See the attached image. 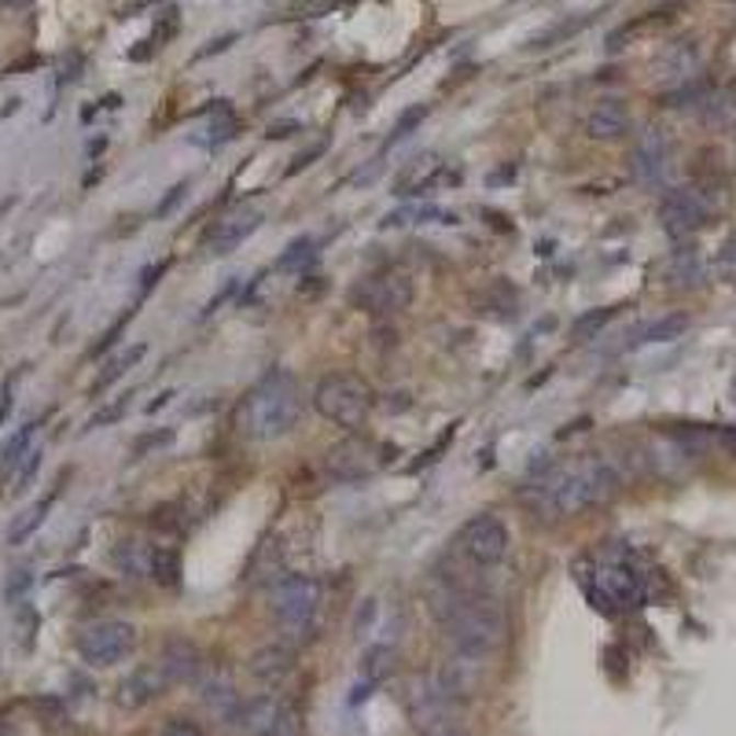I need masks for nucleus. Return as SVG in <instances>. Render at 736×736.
Returning a JSON list of instances; mask_svg holds the SVG:
<instances>
[{"label": "nucleus", "instance_id": "obj_28", "mask_svg": "<svg viewBox=\"0 0 736 736\" xmlns=\"http://www.w3.org/2000/svg\"><path fill=\"white\" fill-rule=\"evenodd\" d=\"M314 258H317V244H314V236H298V240L287 247L284 254H280V273H303V269H309L314 265Z\"/></svg>", "mask_w": 736, "mask_h": 736}, {"label": "nucleus", "instance_id": "obj_41", "mask_svg": "<svg viewBox=\"0 0 736 736\" xmlns=\"http://www.w3.org/2000/svg\"><path fill=\"white\" fill-rule=\"evenodd\" d=\"M162 736H203V729L189 718H173V722H166Z\"/></svg>", "mask_w": 736, "mask_h": 736}, {"label": "nucleus", "instance_id": "obj_4", "mask_svg": "<svg viewBox=\"0 0 736 736\" xmlns=\"http://www.w3.org/2000/svg\"><path fill=\"white\" fill-rule=\"evenodd\" d=\"M575 575L582 578L589 600L600 611H634L645 600V582H641L637 567L622 556L582 559V564H575Z\"/></svg>", "mask_w": 736, "mask_h": 736}, {"label": "nucleus", "instance_id": "obj_11", "mask_svg": "<svg viewBox=\"0 0 736 736\" xmlns=\"http://www.w3.org/2000/svg\"><path fill=\"white\" fill-rule=\"evenodd\" d=\"M372 468H376V461H372V445L365 439H354V434L343 439V442H336L325 453V472L336 483H361V479H369Z\"/></svg>", "mask_w": 736, "mask_h": 736}, {"label": "nucleus", "instance_id": "obj_43", "mask_svg": "<svg viewBox=\"0 0 736 736\" xmlns=\"http://www.w3.org/2000/svg\"><path fill=\"white\" fill-rule=\"evenodd\" d=\"M236 41V34H225V37H217V41H211L203 52H195V59H206V56H214V52H222V48H229Z\"/></svg>", "mask_w": 736, "mask_h": 736}, {"label": "nucleus", "instance_id": "obj_42", "mask_svg": "<svg viewBox=\"0 0 736 736\" xmlns=\"http://www.w3.org/2000/svg\"><path fill=\"white\" fill-rule=\"evenodd\" d=\"M184 189H189V184H184V181L178 184V189H170V195H166V200L159 203V211H155V214H159V217H162V214H170L173 206H178V203L184 200Z\"/></svg>", "mask_w": 736, "mask_h": 736}, {"label": "nucleus", "instance_id": "obj_45", "mask_svg": "<svg viewBox=\"0 0 736 736\" xmlns=\"http://www.w3.org/2000/svg\"><path fill=\"white\" fill-rule=\"evenodd\" d=\"M718 442H722L729 453H736V428H722V431H718Z\"/></svg>", "mask_w": 736, "mask_h": 736}, {"label": "nucleus", "instance_id": "obj_10", "mask_svg": "<svg viewBox=\"0 0 736 736\" xmlns=\"http://www.w3.org/2000/svg\"><path fill=\"white\" fill-rule=\"evenodd\" d=\"M711 214H714V203L707 200V192L703 189H678L659 203L663 229H667L670 236H678V240L681 236H692L697 229H703V225L711 222Z\"/></svg>", "mask_w": 736, "mask_h": 736}, {"label": "nucleus", "instance_id": "obj_34", "mask_svg": "<svg viewBox=\"0 0 736 736\" xmlns=\"http://www.w3.org/2000/svg\"><path fill=\"white\" fill-rule=\"evenodd\" d=\"M586 23H589V15H586V19H567V23H559L556 30H545L542 37H534V41H531V45H526V48H531V52H537V48H548V45H556V41L571 37L575 30H582Z\"/></svg>", "mask_w": 736, "mask_h": 736}, {"label": "nucleus", "instance_id": "obj_22", "mask_svg": "<svg viewBox=\"0 0 736 736\" xmlns=\"http://www.w3.org/2000/svg\"><path fill=\"white\" fill-rule=\"evenodd\" d=\"M151 578L166 589L181 586V553L173 545H159L151 553Z\"/></svg>", "mask_w": 736, "mask_h": 736}, {"label": "nucleus", "instance_id": "obj_35", "mask_svg": "<svg viewBox=\"0 0 736 736\" xmlns=\"http://www.w3.org/2000/svg\"><path fill=\"white\" fill-rule=\"evenodd\" d=\"M30 586H34V575H30L26 567H15V571L8 575V582H4V600H8V604H19V600L30 593Z\"/></svg>", "mask_w": 736, "mask_h": 736}, {"label": "nucleus", "instance_id": "obj_16", "mask_svg": "<svg viewBox=\"0 0 736 736\" xmlns=\"http://www.w3.org/2000/svg\"><path fill=\"white\" fill-rule=\"evenodd\" d=\"M155 667H159V673L166 678V686H170V689L184 686V681L195 678V670H200V648H195L189 637H170L159 648Z\"/></svg>", "mask_w": 736, "mask_h": 736}, {"label": "nucleus", "instance_id": "obj_46", "mask_svg": "<svg viewBox=\"0 0 736 736\" xmlns=\"http://www.w3.org/2000/svg\"><path fill=\"white\" fill-rule=\"evenodd\" d=\"M34 0H4V8H30Z\"/></svg>", "mask_w": 736, "mask_h": 736}, {"label": "nucleus", "instance_id": "obj_2", "mask_svg": "<svg viewBox=\"0 0 736 736\" xmlns=\"http://www.w3.org/2000/svg\"><path fill=\"white\" fill-rule=\"evenodd\" d=\"M619 486L615 468L597 457V453H582L575 461L553 464L542 479L531 486V501L548 520H571V516L589 512L593 505H604Z\"/></svg>", "mask_w": 736, "mask_h": 736}, {"label": "nucleus", "instance_id": "obj_36", "mask_svg": "<svg viewBox=\"0 0 736 736\" xmlns=\"http://www.w3.org/2000/svg\"><path fill=\"white\" fill-rule=\"evenodd\" d=\"M714 273L722 280H736V233L722 244L718 258H714Z\"/></svg>", "mask_w": 736, "mask_h": 736}, {"label": "nucleus", "instance_id": "obj_30", "mask_svg": "<svg viewBox=\"0 0 736 736\" xmlns=\"http://www.w3.org/2000/svg\"><path fill=\"white\" fill-rule=\"evenodd\" d=\"M611 317H615V309H611V306L586 309V314L571 325V336L578 339V343H589V339H597V336H600V328H604Z\"/></svg>", "mask_w": 736, "mask_h": 736}, {"label": "nucleus", "instance_id": "obj_14", "mask_svg": "<svg viewBox=\"0 0 736 736\" xmlns=\"http://www.w3.org/2000/svg\"><path fill=\"white\" fill-rule=\"evenodd\" d=\"M200 700H203V707L211 711L217 722L236 725V718H240L244 700H240V692H236L233 678L225 670L206 673V678L200 681Z\"/></svg>", "mask_w": 736, "mask_h": 736}, {"label": "nucleus", "instance_id": "obj_3", "mask_svg": "<svg viewBox=\"0 0 736 736\" xmlns=\"http://www.w3.org/2000/svg\"><path fill=\"white\" fill-rule=\"evenodd\" d=\"M240 431L254 442H276L292 434L303 420V387L292 372L273 369L244 394L240 401Z\"/></svg>", "mask_w": 736, "mask_h": 736}, {"label": "nucleus", "instance_id": "obj_24", "mask_svg": "<svg viewBox=\"0 0 736 736\" xmlns=\"http://www.w3.org/2000/svg\"><path fill=\"white\" fill-rule=\"evenodd\" d=\"M34 434H37V420H30V423H23L12 439L4 442V450H0V472H15L19 464H23V457L30 453V442H34Z\"/></svg>", "mask_w": 736, "mask_h": 736}, {"label": "nucleus", "instance_id": "obj_20", "mask_svg": "<svg viewBox=\"0 0 736 736\" xmlns=\"http://www.w3.org/2000/svg\"><path fill=\"white\" fill-rule=\"evenodd\" d=\"M697 70H700V48L692 41H681V45H673L659 59V78H667L670 86H689Z\"/></svg>", "mask_w": 736, "mask_h": 736}, {"label": "nucleus", "instance_id": "obj_38", "mask_svg": "<svg viewBox=\"0 0 736 736\" xmlns=\"http://www.w3.org/2000/svg\"><path fill=\"white\" fill-rule=\"evenodd\" d=\"M376 615H380L376 600H361V608H358V615H354V637H365L369 626L376 622Z\"/></svg>", "mask_w": 736, "mask_h": 736}, {"label": "nucleus", "instance_id": "obj_5", "mask_svg": "<svg viewBox=\"0 0 736 736\" xmlns=\"http://www.w3.org/2000/svg\"><path fill=\"white\" fill-rule=\"evenodd\" d=\"M320 608V582L309 575H280L273 589H269V611L280 634L292 637V648L298 641H309Z\"/></svg>", "mask_w": 736, "mask_h": 736}, {"label": "nucleus", "instance_id": "obj_37", "mask_svg": "<svg viewBox=\"0 0 736 736\" xmlns=\"http://www.w3.org/2000/svg\"><path fill=\"white\" fill-rule=\"evenodd\" d=\"M325 151H328V140H317L314 148H306L303 155H295V162H292V166H287V170H284V178H295V173H303L306 166H314V162H317V159H320V155H325Z\"/></svg>", "mask_w": 736, "mask_h": 736}, {"label": "nucleus", "instance_id": "obj_8", "mask_svg": "<svg viewBox=\"0 0 736 736\" xmlns=\"http://www.w3.org/2000/svg\"><path fill=\"white\" fill-rule=\"evenodd\" d=\"M412 298H417V284H412L406 269H383V273L361 280L354 287V303L380 317L401 314V309L412 306Z\"/></svg>", "mask_w": 736, "mask_h": 736}, {"label": "nucleus", "instance_id": "obj_6", "mask_svg": "<svg viewBox=\"0 0 736 736\" xmlns=\"http://www.w3.org/2000/svg\"><path fill=\"white\" fill-rule=\"evenodd\" d=\"M314 406L336 428L358 431L372 412V387L361 376H354V372H331V376L317 383Z\"/></svg>", "mask_w": 736, "mask_h": 736}, {"label": "nucleus", "instance_id": "obj_12", "mask_svg": "<svg viewBox=\"0 0 736 736\" xmlns=\"http://www.w3.org/2000/svg\"><path fill=\"white\" fill-rule=\"evenodd\" d=\"M258 225H262V211H254V206H240V211H229L225 217H217L211 229L203 233V251L229 254L233 247H240L247 236L258 233Z\"/></svg>", "mask_w": 736, "mask_h": 736}, {"label": "nucleus", "instance_id": "obj_1", "mask_svg": "<svg viewBox=\"0 0 736 736\" xmlns=\"http://www.w3.org/2000/svg\"><path fill=\"white\" fill-rule=\"evenodd\" d=\"M434 619L442 622L445 637L457 656L468 659H490L501 652L508 641V615L490 593L479 586H468L453 575H434L428 589Z\"/></svg>", "mask_w": 736, "mask_h": 736}, {"label": "nucleus", "instance_id": "obj_31", "mask_svg": "<svg viewBox=\"0 0 736 736\" xmlns=\"http://www.w3.org/2000/svg\"><path fill=\"white\" fill-rule=\"evenodd\" d=\"M670 276L678 280L681 287H692L700 280V254L689 251V247L673 251V258H670Z\"/></svg>", "mask_w": 736, "mask_h": 736}, {"label": "nucleus", "instance_id": "obj_40", "mask_svg": "<svg viewBox=\"0 0 736 736\" xmlns=\"http://www.w3.org/2000/svg\"><path fill=\"white\" fill-rule=\"evenodd\" d=\"M269 736H303V729H298V718H295L292 707L280 711V718H276L273 733H269Z\"/></svg>", "mask_w": 736, "mask_h": 736}, {"label": "nucleus", "instance_id": "obj_29", "mask_svg": "<svg viewBox=\"0 0 736 736\" xmlns=\"http://www.w3.org/2000/svg\"><path fill=\"white\" fill-rule=\"evenodd\" d=\"M144 354H148V347H144V343H137V347H126V350H122V354H118L115 361H111L107 369L100 372V380H97V390L111 387V383H115V380H122V376H126V372H129L133 365H137V361H140Z\"/></svg>", "mask_w": 736, "mask_h": 736}, {"label": "nucleus", "instance_id": "obj_33", "mask_svg": "<svg viewBox=\"0 0 736 736\" xmlns=\"http://www.w3.org/2000/svg\"><path fill=\"white\" fill-rule=\"evenodd\" d=\"M431 115V107L428 103H417V107H409L406 115H401L398 122H394V133H390V144H398V140H406V137H412V129L420 126L423 118Z\"/></svg>", "mask_w": 736, "mask_h": 736}, {"label": "nucleus", "instance_id": "obj_17", "mask_svg": "<svg viewBox=\"0 0 736 736\" xmlns=\"http://www.w3.org/2000/svg\"><path fill=\"white\" fill-rule=\"evenodd\" d=\"M586 133L593 140H622L630 133V111L622 100H600L586 115Z\"/></svg>", "mask_w": 736, "mask_h": 736}, {"label": "nucleus", "instance_id": "obj_9", "mask_svg": "<svg viewBox=\"0 0 736 736\" xmlns=\"http://www.w3.org/2000/svg\"><path fill=\"white\" fill-rule=\"evenodd\" d=\"M457 553L475 567H494L501 564L508 553V526L501 516H472L457 534Z\"/></svg>", "mask_w": 736, "mask_h": 736}, {"label": "nucleus", "instance_id": "obj_39", "mask_svg": "<svg viewBox=\"0 0 736 736\" xmlns=\"http://www.w3.org/2000/svg\"><path fill=\"white\" fill-rule=\"evenodd\" d=\"M37 468H41V450H30L26 457H23V464H19V468H15V472H19V475H15V483H19L15 490H26L30 479H34V475H37Z\"/></svg>", "mask_w": 736, "mask_h": 736}, {"label": "nucleus", "instance_id": "obj_32", "mask_svg": "<svg viewBox=\"0 0 736 736\" xmlns=\"http://www.w3.org/2000/svg\"><path fill=\"white\" fill-rule=\"evenodd\" d=\"M394 670V648H387V645H376L365 656V678L376 686L380 678H387V673Z\"/></svg>", "mask_w": 736, "mask_h": 736}, {"label": "nucleus", "instance_id": "obj_23", "mask_svg": "<svg viewBox=\"0 0 736 736\" xmlns=\"http://www.w3.org/2000/svg\"><path fill=\"white\" fill-rule=\"evenodd\" d=\"M214 122H211V137H206V148H222V144H229L240 137V118H236V111L229 107L225 100H214Z\"/></svg>", "mask_w": 736, "mask_h": 736}, {"label": "nucleus", "instance_id": "obj_15", "mask_svg": "<svg viewBox=\"0 0 736 736\" xmlns=\"http://www.w3.org/2000/svg\"><path fill=\"white\" fill-rule=\"evenodd\" d=\"M166 689H170V686H166V678L159 673V667L148 663V667H137V670L126 673V678L118 681L115 700H118V707L137 711V707H148V703L155 697H162Z\"/></svg>", "mask_w": 736, "mask_h": 736}, {"label": "nucleus", "instance_id": "obj_25", "mask_svg": "<svg viewBox=\"0 0 736 736\" xmlns=\"http://www.w3.org/2000/svg\"><path fill=\"white\" fill-rule=\"evenodd\" d=\"M151 553L144 542H122L115 553V564L122 567V575H151Z\"/></svg>", "mask_w": 736, "mask_h": 736}, {"label": "nucleus", "instance_id": "obj_18", "mask_svg": "<svg viewBox=\"0 0 736 736\" xmlns=\"http://www.w3.org/2000/svg\"><path fill=\"white\" fill-rule=\"evenodd\" d=\"M280 711H284V703L273 700V697L244 700L240 718H236V729H240L244 736H269L273 733L276 718H280Z\"/></svg>", "mask_w": 736, "mask_h": 736}, {"label": "nucleus", "instance_id": "obj_7", "mask_svg": "<svg viewBox=\"0 0 736 736\" xmlns=\"http://www.w3.org/2000/svg\"><path fill=\"white\" fill-rule=\"evenodd\" d=\"M137 652V626L122 619L92 622L78 634V656L89 667H115V663L129 659Z\"/></svg>", "mask_w": 736, "mask_h": 736}, {"label": "nucleus", "instance_id": "obj_13", "mask_svg": "<svg viewBox=\"0 0 736 736\" xmlns=\"http://www.w3.org/2000/svg\"><path fill=\"white\" fill-rule=\"evenodd\" d=\"M630 166H634V178L641 184H659L670 170V140L659 126H648L634 144V155H630Z\"/></svg>", "mask_w": 736, "mask_h": 736}, {"label": "nucleus", "instance_id": "obj_21", "mask_svg": "<svg viewBox=\"0 0 736 736\" xmlns=\"http://www.w3.org/2000/svg\"><path fill=\"white\" fill-rule=\"evenodd\" d=\"M703 111V122H707L711 129H729L736 126V89H707V97L700 103Z\"/></svg>", "mask_w": 736, "mask_h": 736}, {"label": "nucleus", "instance_id": "obj_26", "mask_svg": "<svg viewBox=\"0 0 736 736\" xmlns=\"http://www.w3.org/2000/svg\"><path fill=\"white\" fill-rule=\"evenodd\" d=\"M48 508H52V497H41L34 508H26V512L12 523V531H8V545H23L30 534H37V526L45 523Z\"/></svg>", "mask_w": 736, "mask_h": 736}, {"label": "nucleus", "instance_id": "obj_27", "mask_svg": "<svg viewBox=\"0 0 736 736\" xmlns=\"http://www.w3.org/2000/svg\"><path fill=\"white\" fill-rule=\"evenodd\" d=\"M689 328V317L686 314H670V317H659L652 320V325H645L637 331V343H667V339H678L681 331Z\"/></svg>", "mask_w": 736, "mask_h": 736}, {"label": "nucleus", "instance_id": "obj_44", "mask_svg": "<svg viewBox=\"0 0 736 736\" xmlns=\"http://www.w3.org/2000/svg\"><path fill=\"white\" fill-rule=\"evenodd\" d=\"M295 129H303L298 122H276V126H269V140H280V137H292Z\"/></svg>", "mask_w": 736, "mask_h": 736}, {"label": "nucleus", "instance_id": "obj_19", "mask_svg": "<svg viewBox=\"0 0 736 736\" xmlns=\"http://www.w3.org/2000/svg\"><path fill=\"white\" fill-rule=\"evenodd\" d=\"M295 670V648L292 645H265L251 656V673L265 686H276Z\"/></svg>", "mask_w": 736, "mask_h": 736}]
</instances>
